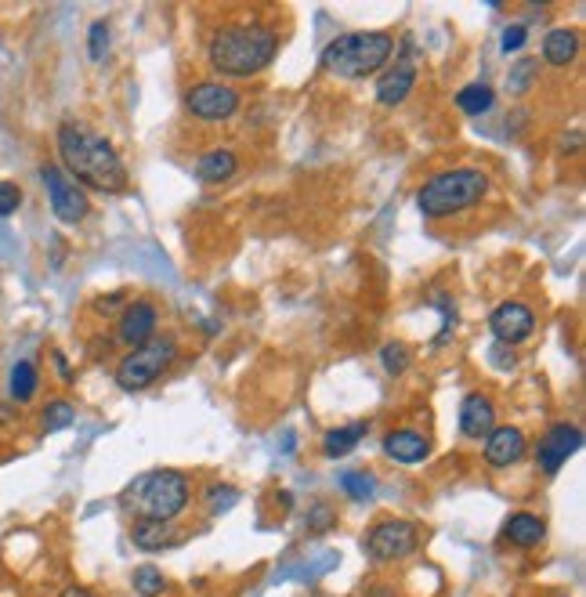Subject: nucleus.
I'll return each mask as SVG.
<instances>
[{
  "label": "nucleus",
  "mask_w": 586,
  "mask_h": 597,
  "mask_svg": "<svg viewBox=\"0 0 586 597\" xmlns=\"http://www.w3.org/2000/svg\"><path fill=\"white\" fill-rule=\"evenodd\" d=\"M58 160L62 171L80 185V189H95L105 196L127 189V167H123L120 152L113 149L109 138L95 134L84 124H62L55 134Z\"/></svg>",
  "instance_id": "obj_1"
},
{
  "label": "nucleus",
  "mask_w": 586,
  "mask_h": 597,
  "mask_svg": "<svg viewBox=\"0 0 586 597\" xmlns=\"http://www.w3.org/2000/svg\"><path fill=\"white\" fill-rule=\"evenodd\" d=\"M279 55V33L261 22H232L221 26L207 44L210 66L221 76H257Z\"/></svg>",
  "instance_id": "obj_2"
},
{
  "label": "nucleus",
  "mask_w": 586,
  "mask_h": 597,
  "mask_svg": "<svg viewBox=\"0 0 586 597\" xmlns=\"http://www.w3.org/2000/svg\"><path fill=\"white\" fill-rule=\"evenodd\" d=\"M485 196H489V174L482 167H453L420 185L416 207L427 221H445L474 210Z\"/></svg>",
  "instance_id": "obj_3"
},
{
  "label": "nucleus",
  "mask_w": 586,
  "mask_h": 597,
  "mask_svg": "<svg viewBox=\"0 0 586 597\" xmlns=\"http://www.w3.org/2000/svg\"><path fill=\"white\" fill-rule=\"evenodd\" d=\"M192 500V485L181 471H149L134 478L123 493V511H131L142 522H174Z\"/></svg>",
  "instance_id": "obj_4"
},
{
  "label": "nucleus",
  "mask_w": 586,
  "mask_h": 597,
  "mask_svg": "<svg viewBox=\"0 0 586 597\" xmlns=\"http://www.w3.org/2000/svg\"><path fill=\"white\" fill-rule=\"evenodd\" d=\"M395 55V37L391 33H344L330 40L322 51V69L341 80H366L388 66Z\"/></svg>",
  "instance_id": "obj_5"
},
{
  "label": "nucleus",
  "mask_w": 586,
  "mask_h": 597,
  "mask_svg": "<svg viewBox=\"0 0 586 597\" xmlns=\"http://www.w3.org/2000/svg\"><path fill=\"white\" fill-rule=\"evenodd\" d=\"M178 359V341L174 337H152L142 348L127 351L116 366V384L123 391H145L152 388L163 373L171 370V362Z\"/></svg>",
  "instance_id": "obj_6"
},
{
  "label": "nucleus",
  "mask_w": 586,
  "mask_h": 597,
  "mask_svg": "<svg viewBox=\"0 0 586 597\" xmlns=\"http://www.w3.org/2000/svg\"><path fill=\"white\" fill-rule=\"evenodd\" d=\"M362 547H366L369 561L391 565V561L409 558L420 547V529L413 522H406V518H384V522H377L366 532Z\"/></svg>",
  "instance_id": "obj_7"
},
{
  "label": "nucleus",
  "mask_w": 586,
  "mask_h": 597,
  "mask_svg": "<svg viewBox=\"0 0 586 597\" xmlns=\"http://www.w3.org/2000/svg\"><path fill=\"white\" fill-rule=\"evenodd\" d=\"M239 105H243L239 91L221 84V80H199L185 95V109H189V116H196L199 124H225L239 113Z\"/></svg>",
  "instance_id": "obj_8"
},
{
  "label": "nucleus",
  "mask_w": 586,
  "mask_h": 597,
  "mask_svg": "<svg viewBox=\"0 0 586 597\" xmlns=\"http://www.w3.org/2000/svg\"><path fill=\"white\" fill-rule=\"evenodd\" d=\"M40 178H44V189H48L51 214H55L62 225H80V221L91 214V199H87V192L80 189L62 167L44 163V167H40Z\"/></svg>",
  "instance_id": "obj_9"
},
{
  "label": "nucleus",
  "mask_w": 586,
  "mask_h": 597,
  "mask_svg": "<svg viewBox=\"0 0 586 597\" xmlns=\"http://www.w3.org/2000/svg\"><path fill=\"white\" fill-rule=\"evenodd\" d=\"M156 326H160V308H156V301L138 297V301L127 304L120 312V319H116V341L134 351L156 337Z\"/></svg>",
  "instance_id": "obj_10"
},
{
  "label": "nucleus",
  "mask_w": 586,
  "mask_h": 597,
  "mask_svg": "<svg viewBox=\"0 0 586 597\" xmlns=\"http://www.w3.org/2000/svg\"><path fill=\"white\" fill-rule=\"evenodd\" d=\"M489 330L500 344H521L536 333V312L521 301H503L492 308Z\"/></svg>",
  "instance_id": "obj_11"
},
{
  "label": "nucleus",
  "mask_w": 586,
  "mask_h": 597,
  "mask_svg": "<svg viewBox=\"0 0 586 597\" xmlns=\"http://www.w3.org/2000/svg\"><path fill=\"white\" fill-rule=\"evenodd\" d=\"M579 446H583V431L576 424H554L543 435L536 449V460H539V471L543 474H558L561 467L568 464V456H576Z\"/></svg>",
  "instance_id": "obj_12"
},
{
  "label": "nucleus",
  "mask_w": 586,
  "mask_h": 597,
  "mask_svg": "<svg viewBox=\"0 0 586 597\" xmlns=\"http://www.w3.org/2000/svg\"><path fill=\"white\" fill-rule=\"evenodd\" d=\"M525 456V435L518 427H492L485 438V460L489 467H511Z\"/></svg>",
  "instance_id": "obj_13"
},
{
  "label": "nucleus",
  "mask_w": 586,
  "mask_h": 597,
  "mask_svg": "<svg viewBox=\"0 0 586 597\" xmlns=\"http://www.w3.org/2000/svg\"><path fill=\"white\" fill-rule=\"evenodd\" d=\"M492 427H496V406H492V398L482 395V391L467 395L464 406H460V431H464L467 438H489Z\"/></svg>",
  "instance_id": "obj_14"
},
{
  "label": "nucleus",
  "mask_w": 586,
  "mask_h": 597,
  "mask_svg": "<svg viewBox=\"0 0 586 597\" xmlns=\"http://www.w3.org/2000/svg\"><path fill=\"white\" fill-rule=\"evenodd\" d=\"M384 453L395 460V464H420V460H427V453H431V442H427L420 431H413V427H398V431H391L388 438H384Z\"/></svg>",
  "instance_id": "obj_15"
},
{
  "label": "nucleus",
  "mask_w": 586,
  "mask_h": 597,
  "mask_svg": "<svg viewBox=\"0 0 586 597\" xmlns=\"http://www.w3.org/2000/svg\"><path fill=\"white\" fill-rule=\"evenodd\" d=\"M413 87H416V66L409 62V58H402L395 69H388V73L377 80V102L402 105L409 95H413Z\"/></svg>",
  "instance_id": "obj_16"
},
{
  "label": "nucleus",
  "mask_w": 586,
  "mask_h": 597,
  "mask_svg": "<svg viewBox=\"0 0 586 597\" xmlns=\"http://www.w3.org/2000/svg\"><path fill=\"white\" fill-rule=\"evenodd\" d=\"M576 55H579V37H576V29H568V26H554L543 37V62L547 66H554V69H565V66H572L576 62Z\"/></svg>",
  "instance_id": "obj_17"
},
{
  "label": "nucleus",
  "mask_w": 586,
  "mask_h": 597,
  "mask_svg": "<svg viewBox=\"0 0 586 597\" xmlns=\"http://www.w3.org/2000/svg\"><path fill=\"white\" fill-rule=\"evenodd\" d=\"M236 171H239V160L232 149H210L196 160L199 181H207V185H221V181H228Z\"/></svg>",
  "instance_id": "obj_18"
},
{
  "label": "nucleus",
  "mask_w": 586,
  "mask_h": 597,
  "mask_svg": "<svg viewBox=\"0 0 586 597\" xmlns=\"http://www.w3.org/2000/svg\"><path fill=\"white\" fill-rule=\"evenodd\" d=\"M503 536L514 543V547H539L543 543V536H547V525L539 522L536 514H511L507 518V529H503Z\"/></svg>",
  "instance_id": "obj_19"
},
{
  "label": "nucleus",
  "mask_w": 586,
  "mask_h": 597,
  "mask_svg": "<svg viewBox=\"0 0 586 597\" xmlns=\"http://www.w3.org/2000/svg\"><path fill=\"white\" fill-rule=\"evenodd\" d=\"M181 540V532H174V522H138L134 525V543L142 550H163L174 547Z\"/></svg>",
  "instance_id": "obj_20"
},
{
  "label": "nucleus",
  "mask_w": 586,
  "mask_h": 597,
  "mask_svg": "<svg viewBox=\"0 0 586 597\" xmlns=\"http://www.w3.org/2000/svg\"><path fill=\"white\" fill-rule=\"evenodd\" d=\"M362 435H366V424L333 427V431H326V438H322V453L330 456V460H337V456H348L351 449L362 442Z\"/></svg>",
  "instance_id": "obj_21"
},
{
  "label": "nucleus",
  "mask_w": 586,
  "mask_h": 597,
  "mask_svg": "<svg viewBox=\"0 0 586 597\" xmlns=\"http://www.w3.org/2000/svg\"><path fill=\"white\" fill-rule=\"evenodd\" d=\"M76 420V406L69 398H51L44 413H40V431L44 435H55V431H66L69 424Z\"/></svg>",
  "instance_id": "obj_22"
},
{
  "label": "nucleus",
  "mask_w": 586,
  "mask_h": 597,
  "mask_svg": "<svg viewBox=\"0 0 586 597\" xmlns=\"http://www.w3.org/2000/svg\"><path fill=\"white\" fill-rule=\"evenodd\" d=\"M492 102H496V91H492L489 84H467L460 95H456V109H464L467 116H482L492 109Z\"/></svg>",
  "instance_id": "obj_23"
},
{
  "label": "nucleus",
  "mask_w": 586,
  "mask_h": 597,
  "mask_svg": "<svg viewBox=\"0 0 586 597\" xmlns=\"http://www.w3.org/2000/svg\"><path fill=\"white\" fill-rule=\"evenodd\" d=\"M37 384H40V373L33 362H15V370H11V398L15 402H29V398L37 395Z\"/></svg>",
  "instance_id": "obj_24"
},
{
  "label": "nucleus",
  "mask_w": 586,
  "mask_h": 597,
  "mask_svg": "<svg viewBox=\"0 0 586 597\" xmlns=\"http://www.w3.org/2000/svg\"><path fill=\"white\" fill-rule=\"evenodd\" d=\"M536 76H539V58H518L511 66V73H507V91L511 95H525V91L536 87Z\"/></svg>",
  "instance_id": "obj_25"
},
{
  "label": "nucleus",
  "mask_w": 586,
  "mask_h": 597,
  "mask_svg": "<svg viewBox=\"0 0 586 597\" xmlns=\"http://www.w3.org/2000/svg\"><path fill=\"white\" fill-rule=\"evenodd\" d=\"M134 590H138L142 597H163V590H167V579H163L160 569L142 565V569H134Z\"/></svg>",
  "instance_id": "obj_26"
},
{
  "label": "nucleus",
  "mask_w": 586,
  "mask_h": 597,
  "mask_svg": "<svg viewBox=\"0 0 586 597\" xmlns=\"http://www.w3.org/2000/svg\"><path fill=\"white\" fill-rule=\"evenodd\" d=\"M236 500H239V489H232V485H210L207 489L210 514H221L228 511V507H236Z\"/></svg>",
  "instance_id": "obj_27"
},
{
  "label": "nucleus",
  "mask_w": 586,
  "mask_h": 597,
  "mask_svg": "<svg viewBox=\"0 0 586 597\" xmlns=\"http://www.w3.org/2000/svg\"><path fill=\"white\" fill-rule=\"evenodd\" d=\"M87 51H91V62H105V55H109V22L105 19H98L95 26H91Z\"/></svg>",
  "instance_id": "obj_28"
},
{
  "label": "nucleus",
  "mask_w": 586,
  "mask_h": 597,
  "mask_svg": "<svg viewBox=\"0 0 586 597\" xmlns=\"http://www.w3.org/2000/svg\"><path fill=\"white\" fill-rule=\"evenodd\" d=\"M380 362H384L388 373H402L409 366V351L402 348V344H384V348H380Z\"/></svg>",
  "instance_id": "obj_29"
},
{
  "label": "nucleus",
  "mask_w": 586,
  "mask_h": 597,
  "mask_svg": "<svg viewBox=\"0 0 586 597\" xmlns=\"http://www.w3.org/2000/svg\"><path fill=\"white\" fill-rule=\"evenodd\" d=\"M22 207V189L15 181H0V218H11Z\"/></svg>",
  "instance_id": "obj_30"
},
{
  "label": "nucleus",
  "mask_w": 586,
  "mask_h": 597,
  "mask_svg": "<svg viewBox=\"0 0 586 597\" xmlns=\"http://www.w3.org/2000/svg\"><path fill=\"white\" fill-rule=\"evenodd\" d=\"M341 485L355 500H369L373 496V478H366V474H341Z\"/></svg>",
  "instance_id": "obj_31"
},
{
  "label": "nucleus",
  "mask_w": 586,
  "mask_h": 597,
  "mask_svg": "<svg viewBox=\"0 0 586 597\" xmlns=\"http://www.w3.org/2000/svg\"><path fill=\"white\" fill-rule=\"evenodd\" d=\"M333 522H337V514H333L326 503H315L312 511H308V529H312V532H326Z\"/></svg>",
  "instance_id": "obj_32"
},
{
  "label": "nucleus",
  "mask_w": 586,
  "mask_h": 597,
  "mask_svg": "<svg viewBox=\"0 0 586 597\" xmlns=\"http://www.w3.org/2000/svg\"><path fill=\"white\" fill-rule=\"evenodd\" d=\"M525 40H529V29L521 26V22H514V26H507V29H503V40H500V48L507 51V55H511V51H518L521 44H525Z\"/></svg>",
  "instance_id": "obj_33"
},
{
  "label": "nucleus",
  "mask_w": 586,
  "mask_h": 597,
  "mask_svg": "<svg viewBox=\"0 0 586 597\" xmlns=\"http://www.w3.org/2000/svg\"><path fill=\"white\" fill-rule=\"evenodd\" d=\"M55 366H58V373H62V380H66V384H69V380H73V373H69L66 359H62V355H58V351H55Z\"/></svg>",
  "instance_id": "obj_34"
},
{
  "label": "nucleus",
  "mask_w": 586,
  "mask_h": 597,
  "mask_svg": "<svg viewBox=\"0 0 586 597\" xmlns=\"http://www.w3.org/2000/svg\"><path fill=\"white\" fill-rule=\"evenodd\" d=\"M62 597H95V594H91V590H87V587H69Z\"/></svg>",
  "instance_id": "obj_35"
}]
</instances>
